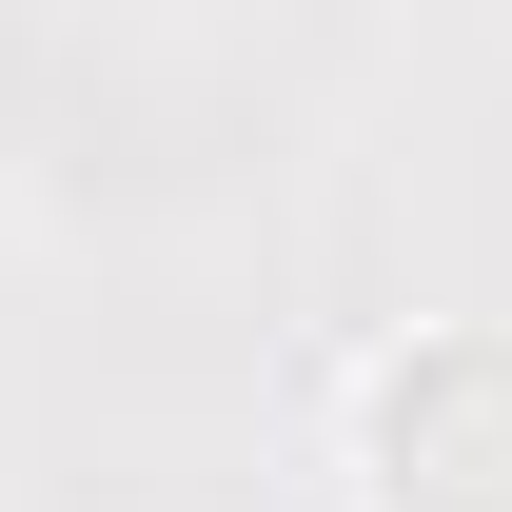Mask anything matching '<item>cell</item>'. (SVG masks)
<instances>
[{
	"mask_svg": "<svg viewBox=\"0 0 512 512\" xmlns=\"http://www.w3.org/2000/svg\"><path fill=\"white\" fill-rule=\"evenodd\" d=\"M355 512H512V316L355 375Z\"/></svg>",
	"mask_w": 512,
	"mask_h": 512,
	"instance_id": "6da1fadb",
	"label": "cell"
}]
</instances>
